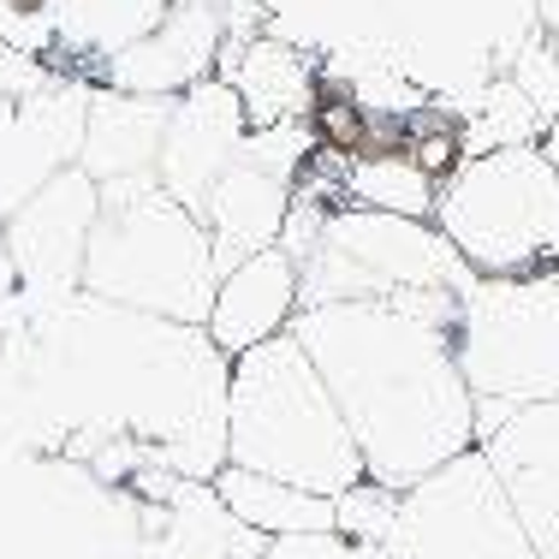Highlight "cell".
<instances>
[{
	"label": "cell",
	"mask_w": 559,
	"mask_h": 559,
	"mask_svg": "<svg viewBox=\"0 0 559 559\" xmlns=\"http://www.w3.org/2000/svg\"><path fill=\"white\" fill-rule=\"evenodd\" d=\"M452 292L304 304L292 334L340 399L364 471L405 488L476 447V393L452 357Z\"/></svg>",
	"instance_id": "6da1fadb"
},
{
	"label": "cell",
	"mask_w": 559,
	"mask_h": 559,
	"mask_svg": "<svg viewBox=\"0 0 559 559\" xmlns=\"http://www.w3.org/2000/svg\"><path fill=\"white\" fill-rule=\"evenodd\" d=\"M226 464L280 476V483L340 495L364 471L340 399L328 393L322 369L298 334H280L257 352L233 357V393H226Z\"/></svg>",
	"instance_id": "7a4b0ae2"
},
{
	"label": "cell",
	"mask_w": 559,
	"mask_h": 559,
	"mask_svg": "<svg viewBox=\"0 0 559 559\" xmlns=\"http://www.w3.org/2000/svg\"><path fill=\"white\" fill-rule=\"evenodd\" d=\"M221 280V250L197 209L167 197L162 185L102 191V215L84 250L78 292L126 304V310L203 322Z\"/></svg>",
	"instance_id": "3957f363"
},
{
	"label": "cell",
	"mask_w": 559,
	"mask_h": 559,
	"mask_svg": "<svg viewBox=\"0 0 559 559\" xmlns=\"http://www.w3.org/2000/svg\"><path fill=\"white\" fill-rule=\"evenodd\" d=\"M429 221L476 274H559V167L542 143L464 155Z\"/></svg>",
	"instance_id": "277c9868"
},
{
	"label": "cell",
	"mask_w": 559,
	"mask_h": 559,
	"mask_svg": "<svg viewBox=\"0 0 559 559\" xmlns=\"http://www.w3.org/2000/svg\"><path fill=\"white\" fill-rule=\"evenodd\" d=\"M452 357L476 393V435L559 399V274H471L452 304Z\"/></svg>",
	"instance_id": "5b68a950"
},
{
	"label": "cell",
	"mask_w": 559,
	"mask_h": 559,
	"mask_svg": "<svg viewBox=\"0 0 559 559\" xmlns=\"http://www.w3.org/2000/svg\"><path fill=\"white\" fill-rule=\"evenodd\" d=\"M292 257H298L304 274V304L452 292L476 274L435 221L388 215V209H364V203H334Z\"/></svg>",
	"instance_id": "8992f818"
},
{
	"label": "cell",
	"mask_w": 559,
	"mask_h": 559,
	"mask_svg": "<svg viewBox=\"0 0 559 559\" xmlns=\"http://www.w3.org/2000/svg\"><path fill=\"white\" fill-rule=\"evenodd\" d=\"M393 66L464 114L542 31V0H381Z\"/></svg>",
	"instance_id": "52a82bcc"
},
{
	"label": "cell",
	"mask_w": 559,
	"mask_h": 559,
	"mask_svg": "<svg viewBox=\"0 0 559 559\" xmlns=\"http://www.w3.org/2000/svg\"><path fill=\"white\" fill-rule=\"evenodd\" d=\"M388 559H536L518 506L483 447L452 452L429 476L399 488Z\"/></svg>",
	"instance_id": "ba28073f"
},
{
	"label": "cell",
	"mask_w": 559,
	"mask_h": 559,
	"mask_svg": "<svg viewBox=\"0 0 559 559\" xmlns=\"http://www.w3.org/2000/svg\"><path fill=\"white\" fill-rule=\"evenodd\" d=\"M96 215H102V185L84 167H66L0 221L7 226L0 233L7 269L31 292H48V310L84 274V250H90V233H96Z\"/></svg>",
	"instance_id": "9c48e42d"
},
{
	"label": "cell",
	"mask_w": 559,
	"mask_h": 559,
	"mask_svg": "<svg viewBox=\"0 0 559 559\" xmlns=\"http://www.w3.org/2000/svg\"><path fill=\"white\" fill-rule=\"evenodd\" d=\"M233 36L238 31L221 0H167L150 31L108 55V84L173 102L191 84H203V78H221Z\"/></svg>",
	"instance_id": "30bf717a"
},
{
	"label": "cell",
	"mask_w": 559,
	"mask_h": 559,
	"mask_svg": "<svg viewBox=\"0 0 559 559\" xmlns=\"http://www.w3.org/2000/svg\"><path fill=\"white\" fill-rule=\"evenodd\" d=\"M476 447L500 471L536 559H559V399L506 411L495 429L476 435Z\"/></svg>",
	"instance_id": "8fae6325"
},
{
	"label": "cell",
	"mask_w": 559,
	"mask_h": 559,
	"mask_svg": "<svg viewBox=\"0 0 559 559\" xmlns=\"http://www.w3.org/2000/svg\"><path fill=\"white\" fill-rule=\"evenodd\" d=\"M250 138V114L226 78H203L185 96L167 102V138H162V167L155 185L179 197L185 209H203L209 185L233 167V155Z\"/></svg>",
	"instance_id": "7c38bea8"
},
{
	"label": "cell",
	"mask_w": 559,
	"mask_h": 559,
	"mask_svg": "<svg viewBox=\"0 0 559 559\" xmlns=\"http://www.w3.org/2000/svg\"><path fill=\"white\" fill-rule=\"evenodd\" d=\"M298 310H304L298 257H292L286 245H269V250H250V257H238L221 269L203 328L226 357H245V352H257V345L292 334Z\"/></svg>",
	"instance_id": "4fadbf2b"
},
{
	"label": "cell",
	"mask_w": 559,
	"mask_h": 559,
	"mask_svg": "<svg viewBox=\"0 0 559 559\" xmlns=\"http://www.w3.org/2000/svg\"><path fill=\"white\" fill-rule=\"evenodd\" d=\"M162 138H167V102L108 84V90H96V96H90V108H84L78 167H84L102 191L155 185V167H162Z\"/></svg>",
	"instance_id": "5bb4252c"
},
{
	"label": "cell",
	"mask_w": 559,
	"mask_h": 559,
	"mask_svg": "<svg viewBox=\"0 0 559 559\" xmlns=\"http://www.w3.org/2000/svg\"><path fill=\"white\" fill-rule=\"evenodd\" d=\"M221 78L238 90L250 126H310L316 96H322V66H316V55L280 31L250 36V43L233 36V48L221 60Z\"/></svg>",
	"instance_id": "9a60e30c"
},
{
	"label": "cell",
	"mask_w": 559,
	"mask_h": 559,
	"mask_svg": "<svg viewBox=\"0 0 559 559\" xmlns=\"http://www.w3.org/2000/svg\"><path fill=\"white\" fill-rule=\"evenodd\" d=\"M441 179L405 150V143H369L357 155H340V203L388 209V215H435Z\"/></svg>",
	"instance_id": "2e32d148"
},
{
	"label": "cell",
	"mask_w": 559,
	"mask_h": 559,
	"mask_svg": "<svg viewBox=\"0 0 559 559\" xmlns=\"http://www.w3.org/2000/svg\"><path fill=\"white\" fill-rule=\"evenodd\" d=\"M215 495L226 500V512H233L238 524H250L257 536L334 530V495H316V488L280 483V476L245 471V464H221V471H215Z\"/></svg>",
	"instance_id": "e0dca14e"
},
{
	"label": "cell",
	"mask_w": 559,
	"mask_h": 559,
	"mask_svg": "<svg viewBox=\"0 0 559 559\" xmlns=\"http://www.w3.org/2000/svg\"><path fill=\"white\" fill-rule=\"evenodd\" d=\"M542 36H548V48L559 55V0H542Z\"/></svg>",
	"instance_id": "ac0fdd59"
},
{
	"label": "cell",
	"mask_w": 559,
	"mask_h": 559,
	"mask_svg": "<svg viewBox=\"0 0 559 559\" xmlns=\"http://www.w3.org/2000/svg\"><path fill=\"white\" fill-rule=\"evenodd\" d=\"M542 150H548V162L559 167V114L548 119V131H542Z\"/></svg>",
	"instance_id": "d6986e66"
}]
</instances>
